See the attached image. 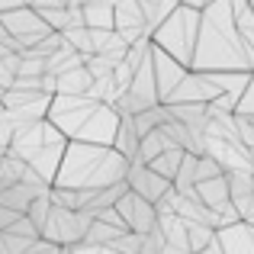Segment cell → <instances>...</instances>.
Wrapping results in <instances>:
<instances>
[{
  "mask_svg": "<svg viewBox=\"0 0 254 254\" xmlns=\"http://www.w3.org/2000/svg\"><path fill=\"white\" fill-rule=\"evenodd\" d=\"M193 71L203 74H219V71H248V52H245V39L238 32L235 13H232V0H216L209 10L203 13V26H199V45L193 55Z\"/></svg>",
  "mask_w": 254,
  "mask_h": 254,
  "instance_id": "6da1fadb",
  "label": "cell"
},
{
  "mask_svg": "<svg viewBox=\"0 0 254 254\" xmlns=\"http://www.w3.org/2000/svg\"><path fill=\"white\" fill-rule=\"evenodd\" d=\"M129 171H132V161H126L116 148L71 142L55 187H62V190H93V193H100V190L126 184V180H129Z\"/></svg>",
  "mask_w": 254,
  "mask_h": 254,
  "instance_id": "7a4b0ae2",
  "label": "cell"
},
{
  "mask_svg": "<svg viewBox=\"0 0 254 254\" xmlns=\"http://www.w3.org/2000/svg\"><path fill=\"white\" fill-rule=\"evenodd\" d=\"M49 119L68 135V142L113 148L119 132V110L113 103H93L90 97H55Z\"/></svg>",
  "mask_w": 254,
  "mask_h": 254,
  "instance_id": "3957f363",
  "label": "cell"
},
{
  "mask_svg": "<svg viewBox=\"0 0 254 254\" xmlns=\"http://www.w3.org/2000/svg\"><path fill=\"white\" fill-rule=\"evenodd\" d=\"M199 26H203V13L190 10V6H180L177 13L155 29V45L161 52H168L171 58H177L180 64L193 71V55H196V45H199Z\"/></svg>",
  "mask_w": 254,
  "mask_h": 254,
  "instance_id": "277c9868",
  "label": "cell"
},
{
  "mask_svg": "<svg viewBox=\"0 0 254 254\" xmlns=\"http://www.w3.org/2000/svg\"><path fill=\"white\" fill-rule=\"evenodd\" d=\"M90 229H93V216L55 206V209H52L49 225L42 229V238H45V242H52V245H58V248H77V245L87 242Z\"/></svg>",
  "mask_w": 254,
  "mask_h": 254,
  "instance_id": "5b68a950",
  "label": "cell"
},
{
  "mask_svg": "<svg viewBox=\"0 0 254 254\" xmlns=\"http://www.w3.org/2000/svg\"><path fill=\"white\" fill-rule=\"evenodd\" d=\"M0 29H6L10 36H16L26 52H32L42 39L52 36V29L45 26L42 13L32 10V6H23V10H13V13H0Z\"/></svg>",
  "mask_w": 254,
  "mask_h": 254,
  "instance_id": "8992f818",
  "label": "cell"
},
{
  "mask_svg": "<svg viewBox=\"0 0 254 254\" xmlns=\"http://www.w3.org/2000/svg\"><path fill=\"white\" fill-rule=\"evenodd\" d=\"M116 209H119V216L126 219L129 232H135V235H151V232L158 229V206L148 203V199H142L138 193L129 190L116 203Z\"/></svg>",
  "mask_w": 254,
  "mask_h": 254,
  "instance_id": "52a82bcc",
  "label": "cell"
},
{
  "mask_svg": "<svg viewBox=\"0 0 254 254\" xmlns=\"http://www.w3.org/2000/svg\"><path fill=\"white\" fill-rule=\"evenodd\" d=\"M151 58H155V77H158V90H161V100L168 103V100L177 93V87L190 77V68L187 64H180L177 58H171L168 52H161L155 45L151 49Z\"/></svg>",
  "mask_w": 254,
  "mask_h": 254,
  "instance_id": "ba28073f",
  "label": "cell"
},
{
  "mask_svg": "<svg viewBox=\"0 0 254 254\" xmlns=\"http://www.w3.org/2000/svg\"><path fill=\"white\" fill-rule=\"evenodd\" d=\"M126 184H129V190H132V193H138L142 199H148V203H155V206L174 190L171 180H164L161 174H155V171L148 168V164H132L129 180H126Z\"/></svg>",
  "mask_w": 254,
  "mask_h": 254,
  "instance_id": "9c48e42d",
  "label": "cell"
},
{
  "mask_svg": "<svg viewBox=\"0 0 254 254\" xmlns=\"http://www.w3.org/2000/svg\"><path fill=\"white\" fill-rule=\"evenodd\" d=\"M219 97H222V93H219V87L212 84L209 74H203V71H190V77L177 87V93H174L164 106H171V103H216Z\"/></svg>",
  "mask_w": 254,
  "mask_h": 254,
  "instance_id": "30bf717a",
  "label": "cell"
},
{
  "mask_svg": "<svg viewBox=\"0 0 254 254\" xmlns=\"http://www.w3.org/2000/svg\"><path fill=\"white\" fill-rule=\"evenodd\" d=\"M52 190H55V187H29V184L6 187V190H0V206H6V209H16V212H23V216H29L32 203H36L39 196H52Z\"/></svg>",
  "mask_w": 254,
  "mask_h": 254,
  "instance_id": "8fae6325",
  "label": "cell"
},
{
  "mask_svg": "<svg viewBox=\"0 0 254 254\" xmlns=\"http://www.w3.org/2000/svg\"><path fill=\"white\" fill-rule=\"evenodd\" d=\"M219 242L225 254H254V225L238 222L232 229H219Z\"/></svg>",
  "mask_w": 254,
  "mask_h": 254,
  "instance_id": "7c38bea8",
  "label": "cell"
},
{
  "mask_svg": "<svg viewBox=\"0 0 254 254\" xmlns=\"http://www.w3.org/2000/svg\"><path fill=\"white\" fill-rule=\"evenodd\" d=\"M113 148H116L126 161H138V155H142V135H138V129H135V116H123Z\"/></svg>",
  "mask_w": 254,
  "mask_h": 254,
  "instance_id": "4fadbf2b",
  "label": "cell"
},
{
  "mask_svg": "<svg viewBox=\"0 0 254 254\" xmlns=\"http://www.w3.org/2000/svg\"><path fill=\"white\" fill-rule=\"evenodd\" d=\"M196 196L206 209H222L225 203H232V190H229V177H216V180H206V184L196 187Z\"/></svg>",
  "mask_w": 254,
  "mask_h": 254,
  "instance_id": "5bb4252c",
  "label": "cell"
},
{
  "mask_svg": "<svg viewBox=\"0 0 254 254\" xmlns=\"http://www.w3.org/2000/svg\"><path fill=\"white\" fill-rule=\"evenodd\" d=\"M209 77H212V84L219 87V93H229V97L242 100L245 93H248L254 74H248V71H219V74H209Z\"/></svg>",
  "mask_w": 254,
  "mask_h": 254,
  "instance_id": "9a60e30c",
  "label": "cell"
},
{
  "mask_svg": "<svg viewBox=\"0 0 254 254\" xmlns=\"http://www.w3.org/2000/svg\"><path fill=\"white\" fill-rule=\"evenodd\" d=\"M84 16H87V29H116V3L113 0L87 3Z\"/></svg>",
  "mask_w": 254,
  "mask_h": 254,
  "instance_id": "2e32d148",
  "label": "cell"
},
{
  "mask_svg": "<svg viewBox=\"0 0 254 254\" xmlns=\"http://www.w3.org/2000/svg\"><path fill=\"white\" fill-rule=\"evenodd\" d=\"M26 168H29V164H26L19 155H13V151H3V158H0V190L23 184Z\"/></svg>",
  "mask_w": 254,
  "mask_h": 254,
  "instance_id": "e0dca14e",
  "label": "cell"
},
{
  "mask_svg": "<svg viewBox=\"0 0 254 254\" xmlns=\"http://www.w3.org/2000/svg\"><path fill=\"white\" fill-rule=\"evenodd\" d=\"M184 158H187V151H180V148H171V151H164L158 161H151L148 168L155 171V174H161L164 180H177V174H180V168H184Z\"/></svg>",
  "mask_w": 254,
  "mask_h": 254,
  "instance_id": "ac0fdd59",
  "label": "cell"
},
{
  "mask_svg": "<svg viewBox=\"0 0 254 254\" xmlns=\"http://www.w3.org/2000/svg\"><path fill=\"white\" fill-rule=\"evenodd\" d=\"M164 151H171V145H168V138H164V132L158 129V132H151V135L142 138V155H138V161H132V164H151V161H158Z\"/></svg>",
  "mask_w": 254,
  "mask_h": 254,
  "instance_id": "d6986e66",
  "label": "cell"
},
{
  "mask_svg": "<svg viewBox=\"0 0 254 254\" xmlns=\"http://www.w3.org/2000/svg\"><path fill=\"white\" fill-rule=\"evenodd\" d=\"M225 177H229L232 203H238V199H248V196H254V174H248V171H232V174H225Z\"/></svg>",
  "mask_w": 254,
  "mask_h": 254,
  "instance_id": "ffe728a7",
  "label": "cell"
},
{
  "mask_svg": "<svg viewBox=\"0 0 254 254\" xmlns=\"http://www.w3.org/2000/svg\"><path fill=\"white\" fill-rule=\"evenodd\" d=\"M62 36H64V42H68L74 52H81V55H87V58L93 55V39H90V29H77V26H68V29H64Z\"/></svg>",
  "mask_w": 254,
  "mask_h": 254,
  "instance_id": "44dd1931",
  "label": "cell"
},
{
  "mask_svg": "<svg viewBox=\"0 0 254 254\" xmlns=\"http://www.w3.org/2000/svg\"><path fill=\"white\" fill-rule=\"evenodd\" d=\"M216 238H219V232L209 229V225H190V248H193V254H203Z\"/></svg>",
  "mask_w": 254,
  "mask_h": 254,
  "instance_id": "7402d4cb",
  "label": "cell"
},
{
  "mask_svg": "<svg viewBox=\"0 0 254 254\" xmlns=\"http://www.w3.org/2000/svg\"><path fill=\"white\" fill-rule=\"evenodd\" d=\"M52 209H55V203H52V196H39L36 203H32V209H29V222L36 225L39 232L49 225V219H52Z\"/></svg>",
  "mask_w": 254,
  "mask_h": 254,
  "instance_id": "603a6c76",
  "label": "cell"
},
{
  "mask_svg": "<svg viewBox=\"0 0 254 254\" xmlns=\"http://www.w3.org/2000/svg\"><path fill=\"white\" fill-rule=\"evenodd\" d=\"M32 245H36L32 238L13 235V232H0V254H26Z\"/></svg>",
  "mask_w": 254,
  "mask_h": 254,
  "instance_id": "cb8c5ba5",
  "label": "cell"
},
{
  "mask_svg": "<svg viewBox=\"0 0 254 254\" xmlns=\"http://www.w3.org/2000/svg\"><path fill=\"white\" fill-rule=\"evenodd\" d=\"M87 71L93 74V81H106V77H116V64L103 55H90L87 58Z\"/></svg>",
  "mask_w": 254,
  "mask_h": 254,
  "instance_id": "d4e9b609",
  "label": "cell"
},
{
  "mask_svg": "<svg viewBox=\"0 0 254 254\" xmlns=\"http://www.w3.org/2000/svg\"><path fill=\"white\" fill-rule=\"evenodd\" d=\"M113 251H119V254H142L145 251V235L129 232V235H123L116 245H113Z\"/></svg>",
  "mask_w": 254,
  "mask_h": 254,
  "instance_id": "484cf974",
  "label": "cell"
},
{
  "mask_svg": "<svg viewBox=\"0 0 254 254\" xmlns=\"http://www.w3.org/2000/svg\"><path fill=\"white\" fill-rule=\"evenodd\" d=\"M216 177H225L222 164L203 155V158H199V171H196V180H199V184H206V180H216ZM199 184H196V187H199Z\"/></svg>",
  "mask_w": 254,
  "mask_h": 254,
  "instance_id": "4316f807",
  "label": "cell"
},
{
  "mask_svg": "<svg viewBox=\"0 0 254 254\" xmlns=\"http://www.w3.org/2000/svg\"><path fill=\"white\" fill-rule=\"evenodd\" d=\"M0 71H6V74L19 77V71H23V55H16V52H6V49H0Z\"/></svg>",
  "mask_w": 254,
  "mask_h": 254,
  "instance_id": "83f0119b",
  "label": "cell"
},
{
  "mask_svg": "<svg viewBox=\"0 0 254 254\" xmlns=\"http://www.w3.org/2000/svg\"><path fill=\"white\" fill-rule=\"evenodd\" d=\"M45 74H49V62L45 58H23L19 77H45Z\"/></svg>",
  "mask_w": 254,
  "mask_h": 254,
  "instance_id": "f1b7e54d",
  "label": "cell"
},
{
  "mask_svg": "<svg viewBox=\"0 0 254 254\" xmlns=\"http://www.w3.org/2000/svg\"><path fill=\"white\" fill-rule=\"evenodd\" d=\"M235 116H238V113H235ZM238 138H242V145L254 155V123H251V119L238 116Z\"/></svg>",
  "mask_w": 254,
  "mask_h": 254,
  "instance_id": "f546056e",
  "label": "cell"
},
{
  "mask_svg": "<svg viewBox=\"0 0 254 254\" xmlns=\"http://www.w3.org/2000/svg\"><path fill=\"white\" fill-rule=\"evenodd\" d=\"M19 219H26L23 212H16V209H6V206H0V232H10L13 225L19 222Z\"/></svg>",
  "mask_w": 254,
  "mask_h": 254,
  "instance_id": "4dcf8cb0",
  "label": "cell"
},
{
  "mask_svg": "<svg viewBox=\"0 0 254 254\" xmlns=\"http://www.w3.org/2000/svg\"><path fill=\"white\" fill-rule=\"evenodd\" d=\"M238 116H245V119H254V77H251V87H248V93L242 97V106H238Z\"/></svg>",
  "mask_w": 254,
  "mask_h": 254,
  "instance_id": "1f68e13d",
  "label": "cell"
},
{
  "mask_svg": "<svg viewBox=\"0 0 254 254\" xmlns=\"http://www.w3.org/2000/svg\"><path fill=\"white\" fill-rule=\"evenodd\" d=\"M64 248H58V245H52V242H45V238H39L36 245H32L26 254H62Z\"/></svg>",
  "mask_w": 254,
  "mask_h": 254,
  "instance_id": "d6a6232c",
  "label": "cell"
},
{
  "mask_svg": "<svg viewBox=\"0 0 254 254\" xmlns=\"http://www.w3.org/2000/svg\"><path fill=\"white\" fill-rule=\"evenodd\" d=\"M62 6H68V3H64V0H36V3H32V10L45 13V10H62Z\"/></svg>",
  "mask_w": 254,
  "mask_h": 254,
  "instance_id": "836d02e7",
  "label": "cell"
},
{
  "mask_svg": "<svg viewBox=\"0 0 254 254\" xmlns=\"http://www.w3.org/2000/svg\"><path fill=\"white\" fill-rule=\"evenodd\" d=\"M26 0H0V13H13V10H23Z\"/></svg>",
  "mask_w": 254,
  "mask_h": 254,
  "instance_id": "e575fe53",
  "label": "cell"
},
{
  "mask_svg": "<svg viewBox=\"0 0 254 254\" xmlns=\"http://www.w3.org/2000/svg\"><path fill=\"white\" fill-rule=\"evenodd\" d=\"M74 254H103V248H97V245H77V248H74Z\"/></svg>",
  "mask_w": 254,
  "mask_h": 254,
  "instance_id": "d590c367",
  "label": "cell"
},
{
  "mask_svg": "<svg viewBox=\"0 0 254 254\" xmlns=\"http://www.w3.org/2000/svg\"><path fill=\"white\" fill-rule=\"evenodd\" d=\"M203 254H225V248H222V242L216 238V242H212V245H209V248H206Z\"/></svg>",
  "mask_w": 254,
  "mask_h": 254,
  "instance_id": "8d00e7d4",
  "label": "cell"
},
{
  "mask_svg": "<svg viewBox=\"0 0 254 254\" xmlns=\"http://www.w3.org/2000/svg\"><path fill=\"white\" fill-rule=\"evenodd\" d=\"M242 119H245V116H242ZM251 123H254V119H251Z\"/></svg>",
  "mask_w": 254,
  "mask_h": 254,
  "instance_id": "74e56055",
  "label": "cell"
}]
</instances>
